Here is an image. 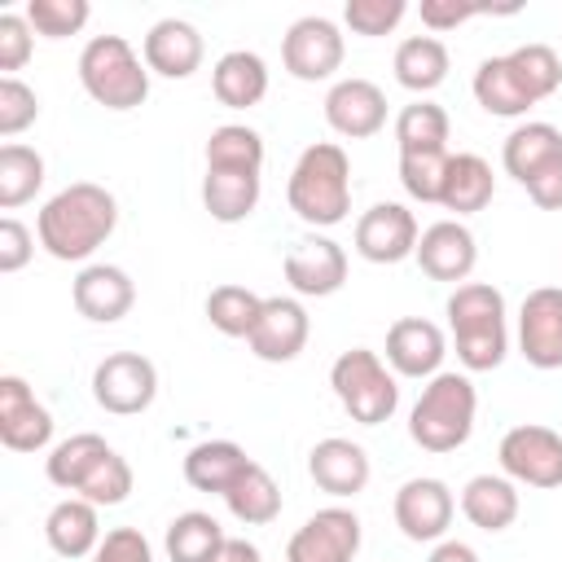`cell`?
Segmentation results:
<instances>
[{
  "label": "cell",
  "mask_w": 562,
  "mask_h": 562,
  "mask_svg": "<svg viewBox=\"0 0 562 562\" xmlns=\"http://www.w3.org/2000/svg\"><path fill=\"white\" fill-rule=\"evenodd\" d=\"M119 224V202L105 184H92V180H75L66 189H57L40 215H35V237L40 246L61 259V263H83L92 259L110 233Z\"/></svg>",
  "instance_id": "obj_1"
},
{
  "label": "cell",
  "mask_w": 562,
  "mask_h": 562,
  "mask_svg": "<svg viewBox=\"0 0 562 562\" xmlns=\"http://www.w3.org/2000/svg\"><path fill=\"white\" fill-rule=\"evenodd\" d=\"M290 211L312 228H334L351 215V158L334 140H316L299 154L285 180Z\"/></svg>",
  "instance_id": "obj_2"
},
{
  "label": "cell",
  "mask_w": 562,
  "mask_h": 562,
  "mask_svg": "<svg viewBox=\"0 0 562 562\" xmlns=\"http://www.w3.org/2000/svg\"><path fill=\"white\" fill-rule=\"evenodd\" d=\"M443 312H448L452 347H457V360L465 364V373H487L505 360L509 329H505V294L496 285H487V281L452 285Z\"/></svg>",
  "instance_id": "obj_3"
},
{
  "label": "cell",
  "mask_w": 562,
  "mask_h": 562,
  "mask_svg": "<svg viewBox=\"0 0 562 562\" xmlns=\"http://www.w3.org/2000/svg\"><path fill=\"white\" fill-rule=\"evenodd\" d=\"M474 413H479V391L470 373L443 369L422 386L408 413V439L422 452H457L474 430Z\"/></svg>",
  "instance_id": "obj_4"
},
{
  "label": "cell",
  "mask_w": 562,
  "mask_h": 562,
  "mask_svg": "<svg viewBox=\"0 0 562 562\" xmlns=\"http://www.w3.org/2000/svg\"><path fill=\"white\" fill-rule=\"evenodd\" d=\"M79 83L101 110H136L149 97V66L123 35H92L79 53Z\"/></svg>",
  "instance_id": "obj_5"
},
{
  "label": "cell",
  "mask_w": 562,
  "mask_h": 562,
  "mask_svg": "<svg viewBox=\"0 0 562 562\" xmlns=\"http://www.w3.org/2000/svg\"><path fill=\"white\" fill-rule=\"evenodd\" d=\"M329 386L342 404V413L360 426H382L391 422V413L400 408V386L391 364L369 351V347H351L329 364Z\"/></svg>",
  "instance_id": "obj_6"
},
{
  "label": "cell",
  "mask_w": 562,
  "mask_h": 562,
  "mask_svg": "<svg viewBox=\"0 0 562 562\" xmlns=\"http://www.w3.org/2000/svg\"><path fill=\"white\" fill-rule=\"evenodd\" d=\"M501 474L514 479V483H527V487H562V435L540 426V422H522V426H509L501 435Z\"/></svg>",
  "instance_id": "obj_7"
},
{
  "label": "cell",
  "mask_w": 562,
  "mask_h": 562,
  "mask_svg": "<svg viewBox=\"0 0 562 562\" xmlns=\"http://www.w3.org/2000/svg\"><path fill=\"white\" fill-rule=\"evenodd\" d=\"M158 395V369L140 351H110L92 369V400L114 417H136Z\"/></svg>",
  "instance_id": "obj_8"
},
{
  "label": "cell",
  "mask_w": 562,
  "mask_h": 562,
  "mask_svg": "<svg viewBox=\"0 0 562 562\" xmlns=\"http://www.w3.org/2000/svg\"><path fill=\"white\" fill-rule=\"evenodd\" d=\"M342 53H347V44H342L338 22H329L321 13H307V18L290 22V31L281 40V66L299 83L334 79V70L342 66Z\"/></svg>",
  "instance_id": "obj_9"
},
{
  "label": "cell",
  "mask_w": 562,
  "mask_h": 562,
  "mask_svg": "<svg viewBox=\"0 0 562 562\" xmlns=\"http://www.w3.org/2000/svg\"><path fill=\"white\" fill-rule=\"evenodd\" d=\"M391 514H395V527L413 540V544H439L452 527V514H457V496L443 479H430V474H417L408 483H400L395 501H391Z\"/></svg>",
  "instance_id": "obj_10"
},
{
  "label": "cell",
  "mask_w": 562,
  "mask_h": 562,
  "mask_svg": "<svg viewBox=\"0 0 562 562\" xmlns=\"http://www.w3.org/2000/svg\"><path fill=\"white\" fill-rule=\"evenodd\" d=\"M281 272H285V281H290L294 294H303V299H329L347 281V250L334 237L312 233V237L290 241V250L281 259Z\"/></svg>",
  "instance_id": "obj_11"
},
{
  "label": "cell",
  "mask_w": 562,
  "mask_h": 562,
  "mask_svg": "<svg viewBox=\"0 0 562 562\" xmlns=\"http://www.w3.org/2000/svg\"><path fill=\"white\" fill-rule=\"evenodd\" d=\"M360 553V518L347 505L316 509L285 544V562H351Z\"/></svg>",
  "instance_id": "obj_12"
},
{
  "label": "cell",
  "mask_w": 562,
  "mask_h": 562,
  "mask_svg": "<svg viewBox=\"0 0 562 562\" xmlns=\"http://www.w3.org/2000/svg\"><path fill=\"white\" fill-rule=\"evenodd\" d=\"M518 351L531 369H562V285H536L522 299Z\"/></svg>",
  "instance_id": "obj_13"
},
{
  "label": "cell",
  "mask_w": 562,
  "mask_h": 562,
  "mask_svg": "<svg viewBox=\"0 0 562 562\" xmlns=\"http://www.w3.org/2000/svg\"><path fill=\"white\" fill-rule=\"evenodd\" d=\"M417 215L400 202H373L356 220V255L369 263H404L417 250Z\"/></svg>",
  "instance_id": "obj_14"
},
{
  "label": "cell",
  "mask_w": 562,
  "mask_h": 562,
  "mask_svg": "<svg viewBox=\"0 0 562 562\" xmlns=\"http://www.w3.org/2000/svg\"><path fill=\"white\" fill-rule=\"evenodd\" d=\"M413 259H417V268L430 281L465 285L474 263H479V241H474V233L461 220H435L430 228H422Z\"/></svg>",
  "instance_id": "obj_15"
},
{
  "label": "cell",
  "mask_w": 562,
  "mask_h": 562,
  "mask_svg": "<svg viewBox=\"0 0 562 562\" xmlns=\"http://www.w3.org/2000/svg\"><path fill=\"white\" fill-rule=\"evenodd\" d=\"M325 123L347 140H369L386 127V92L373 79H338L325 92Z\"/></svg>",
  "instance_id": "obj_16"
},
{
  "label": "cell",
  "mask_w": 562,
  "mask_h": 562,
  "mask_svg": "<svg viewBox=\"0 0 562 562\" xmlns=\"http://www.w3.org/2000/svg\"><path fill=\"white\" fill-rule=\"evenodd\" d=\"M70 303L92 325H114L136 303V281L119 263H83L70 281Z\"/></svg>",
  "instance_id": "obj_17"
},
{
  "label": "cell",
  "mask_w": 562,
  "mask_h": 562,
  "mask_svg": "<svg viewBox=\"0 0 562 562\" xmlns=\"http://www.w3.org/2000/svg\"><path fill=\"white\" fill-rule=\"evenodd\" d=\"M307 334H312V321H307V307L299 299H263V312L246 338V347L263 360V364H290L303 347H307Z\"/></svg>",
  "instance_id": "obj_18"
},
{
  "label": "cell",
  "mask_w": 562,
  "mask_h": 562,
  "mask_svg": "<svg viewBox=\"0 0 562 562\" xmlns=\"http://www.w3.org/2000/svg\"><path fill=\"white\" fill-rule=\"evenodd\" d=\"M443 356H448V338L435 321L426 316H400L386 329V364L395 378H435L443 373Z\"/></svg>",
  "instance_id": "obj_19"
},
{
  "label": "cell",
  "mask_w": 562,
  "mask_h": 562,
  "mask_svg": "<svg viewBox=\"0 0 562 562\" xmlns=\"http://www.w3.org/2000/svg\"><path fill=\"white\" fill-rule=\"evenodd\" d=\"M53 439V413L35 400L26 378L4 373L0 378V443L9 452H40Z\"/></svg>",
  "instance_id": "obj_20"
},
{
  "label": "cell",
  "mask_w": 562,
  "mask_h": 562,
  "mask_svg": "<svg viewBox=\"0 0 562 562\" xmlns=\"http://www.w3.org/2000/svg\"><path fill=\"white\" fill-rule=\"evenodd\" d=\"M307 474H312V483H316L325 496L351 501V496H360V492L369 487L373 465H369V452H364L356 439L329 435V439L312 443V452H307Z\"/></svg>",
  "instance_id": "obj_21"
},
{
  "label": "cell",
  "mask_w": 562,
  "mask_h": 562,
  "mask_svg": "<svg viewBox=\"0 0 562 562\" xmlns=\"http://www.w3.org/2000/svg\"><path fill=\"white\" fill-rule=\"evenodd\" d=\"M202 31L184 18H162L145 31V44H140V57L149 66V75H162V79H189L198 66H202Z\"/></svg>",
  "instance_id": "obj_22"
},
{
  "label": "cell",
  "mask_w": 562,
  "mask_h": 562,
  "mask_svg": "<svg viewBox=\"0 0 562 562\" xmlns=\"http://www.w3.org/2000/svg\"><path fill=\"white\" fill-rule=\"evenodd\" d=\"M211 92L228 110H250L268 97V61L250 48H233L211 66Z\"/></svg>",
  "instance_id": "obj_23"
},
{
  "label": "cell",
  "mask_w": 562,
  "mask_h": 562,
  "mask_svg": "<svg viewBox=\"0 0 562 562\" xmlns=\"http://www.w3.org/2000/svg\"><path fill=\"white\" fill-rule=\"evenodd\" d=\"M461 514L470 527L496 536L505 527H514L518 518V483L505 479V474H474L465 487H461Z\"/></svg>",
  "instance_id": "obj_24"
},
{
  "label": "cell",
  "mask_w": 562,
  "mask_h": 562,
  "mask_svg": "<svg viewBox=\"0 0 562 562\" xmlns=\"http://www.w3.org/2000/svg\"><path fill=\"white\" fill-rule=\"evenodd\" d=\"M44 540L57 558H92L101 544V522H97V505L83 496H66L48 509L44 518Z\"/></svg>",
  "instance_id": "obj_25"
},
{
  "label": "cell",
  "mask_w": 562,
  "mask_h": 562,
  "mask_svg": "<svg viewBox=\"0 0 562 562\" xmlns=\"http://www.w3.org/2000/svg\"><path fill=\"white\" fill-rule=\"evenodd\" d=\"M246 465H250V457H246L241 443H233V439H202V443H193V448L184 452V483H189L193 492H215V496H224V492L241 479Z\"/></svg>",
  "instance_id": "obj_26"
},
{
  "label": "cell",
  "mask_w": 562,
  "mask_h": 562,
  "mask_svg": "<svg viewBox=\"0 0 562 562\" xmlns=\"http://www.w3.org/2000/svg\"><path fill=\"white\" fill-rule=\"evenodd\" d=\"M496 193V176L492 162L479 154H448V171H443V189H439V206L461 215H474L492 202Z\"/></svg>",
  "instance_id": "obj_27"
},
{
  "label": "cell",
  "mask_w": 562,
  "mask_h": 562,
  "mask_svg": "<svg viewBox=\"0 0 562 562\" xmlns=\"http://www.w3.org/2000/svg\"><path fill=\"white\" fill-rule=\"evenodd\" d=\"M553 158H562V132L553 127V123H544V119H527V123H518L509 136H505V145H501V167H505V176H514L518 184H527L544 162H553Z\"/></svg>",
  "instance_id": "obj_28"
},
{
  "label": "cell",
  "mask_w": 562,
  "mask_h": 562,
  "mask_svg": "<svg viewBox=\"0 0 562 562\" xmlns=\"http://www.w3.org/2000/svg\"><path fill=\"white\" fill-rule=\"evenodd\" d=\"M474 101L492 114V119H522L536 101L527 92V83L518 79V70L509 66V57H483L479 70H474Z\"/></svg>",
  "instance_id": "obj_29"
},
{
  "label": "cell",
  "mask_w": 562,
  "mask_h": 562,
  "mask_svg": "<svg viewBox=\"0 0 562 562\" xmlns=\"http://www.w3.org/2000/svg\"><path fill=\"white\" fill-rule=\"evenodd\" d=\"M448 66H452V57H448V44L439 35H408V40H400V48L391 57L400 88H408L417 97L435 92L448 79Z\"/></svg>",
  "instance_id": "obj_30"
},
{
  "label": "cell",
  "mask_w": 562,
  "mask_h": 562,
  "mask_svg": "<svg viewBox=\"0 0 562 562\" xmlns=\"http://www.w3.org/2000/svg\"><path fill=\"white\" fill-rule=\"evenodd\" d=\"M259 193H263L259 171H206L202 176V206L220 224L250 220L255 206H259Z\"/></svg>",
  "instance_id": "obj_31"
},
{
  "label": "cell",
  "mask_w": 562,
  "mask_h": 562,
  "mask_svg": "<svg viewBox=\"0 0 562 562\" xmlns=\"http://www.w3.org/2000/svg\"><path fill=\"white\" fill-rule=\"evenodd\" d=\"M110 452H114V448H110L101 435L79 430V435H70V439L53 443V452L44 457V474H48L53 487H61V492L75 496V492L88 483V474H92Z\"/></svg>",
  "instance_id": "obj_32"
},
{
  "label": "cell",
  "mask_w": 562,
  "mask_h": 562,
  "mask_svg": "<svg viewBox=\"0 0 562 562\" xmlns=\"http://www.w3.org/2000/svg\"><path fill=\"white\" fill-rule=\"evenodd\" d=\"M224 505H228V514H233L237 522H246V527H268V522L281 514V487H277V479H272L259 461H250V465L241 470V479L224 492Z\"/></svg>",
  "instance_id": "obj_33"
},
{
  "label": "cell",
  "mask_w": 562,
  "mask_h": 562,
  "mask_svg": "<svg viewBox=\"0 0 562 562\" xmlns=\"http://www.w3.org/2000/svg\"><path fill=\"white\" fill-rule=\"evenodd\" d=\"M224 540H228V536H224L220 518H211V514H202V509L176 514V518L167 522V536H162L171 562H211V558L224 549Z\"/></svg>",
  "instance_id": "obj_34"
},
{
  "label": "cell",
  "mask_w": 562,
  "mask_h": 562,
  "mask_svg": "<svg viewBox=\"0 0 562 562\" xmlns=\"http://www.w3.org/2000/svg\"><path fill=\"white\" fill-rule=\"evenodd\" d=\"M206 171H263V136L246 123H220L206 136Z\"/></svg>",
  "instance_id": "obj_35"
},
{
  "label": "cell",
  "mask_w": 562,
  "mask_h": 562,
  "mask_svg": "<svg viewBox=\"0 0 562 562\" xmlns=\"http://www.w3.org/2000/svg\"><path fill=\"white\" fill-rule=\"evenodd\" d=\"M44 184V154L31 145H0V206L18 211L22 202H31Z\"/></svg>",
  "instance_id": "obj_36"
},
{
  "label": "cell",
  "mask_w": 562,
  "mask_h": 562,
  "mask_svg": "<svg viewBox=\"0 0 562 562\" xmlns=\"http://www.w3.org/2000/svg\"><path fill=\"white\" fill-rule=\"evenodd\" d=\"M259 312H263V294H255L250 285L224 281V285H215V290L206 294V321H211L224 338H250Z\"/></svg>",
  "instance_id": "obj_37"
},
{
  "label": "cell",
  "mask_w": 562,
  "mask_h": 562,
  "mask_svg": "<svg viewBox=\"0 0 562 562\" xmlns=\"http://www.w3.org/2000/svg\"><path fill=\"white\" fill-rule=\"evenodd\" d=\"M448 132H452L448 110L426 101V97H417L413 105H404L395 114V145H400V154H408V149H448Z\"/></svg>",
  "instance_id": "obj_38"
},
{
  "label": "cell",
  "mask_w": 562,
  "mask_h": 562,
  "mask_svg": "<svg viewBox=\"0 0 562 562\" xmlns=\"http://www.w3.org/2000/svg\"><path fill=\"white\" fill-rule=\"evenodd\" d=\"M505 57H509V66L518 70V79L527 83V92H531L536 105L562 88V57H558L549 44H518V48L505 53Z\"/></svg>",
  "instance_id": "obj_39"
},
{
  "label": "cell",
  "mask_w": 562,
  "mask_h": 562,
  "mask_svg": "<svg viewBox=\"0 0 562 562\" xmlns=\"http://www.w3.org/2000/svg\"><path fill=\"white\" fill-rule=\"evenodd\" d=\"M26 22L35 35L44 40H66V35H79L92 18L88 0H26Z\"/></svg>",
  "instance_id": "obj_40"
},
{
  "label": "cell",
  "mask_w": 562,
  "mask_h": 562,
  "mask_svg": "<svg viewBox=\"0 0 562 562\" xmlns=\"http://www.w3.org/2000/svg\"><path fill=\"white\" fill-rule=\"evenodd\" d=\"M443 171H448V149H408V154H400V184L417 202L439 206Z\"/></svg>",
  "instance_id": "obj_41"
},
{
  "label": "cell",
  "mask_w": 562,
  "mask_h": 562,
  "mask_svg": "<svg viewBox=\"0 0 562 562\" xmlns=\"http://www.w3.org/2000/svg\"><path fill=\"white\" fill-rule=\"evenodd\" d=\"M404 13H408L404 0H347L342 4V22L364 40H378V35L395 31L404 22Z\"/></svg>",
  "instance_id": "obj_42"
},
{
  "label": "cell",
  "mask_w": 562,
  "mask_h": 562,
  "mask_svg": "<svg viewBox=\"0 0 562 562\" xmlns=\"http://www.w3.org/2000/svg\"><path fill=\"white\" fill-rule=\"evenodd\" d=\"M35 119H40V92H35L31 83H22L18 75H13V79H0V136L13 140V136H22Z\"/></svg>",
  "instance_id": "obj_43"
},
{
  "label": "cell",
  "mask_w": 562,
  "mask_h": 562,
  "mask_svg": "<svg viewBox=\"0 0 562 562\" xmlns=\"http://www.w3.org/2000/svg\"><path fill=\"white\" fill-rule=\"evenodd\" d=\"M75 496L92 501L97 509H101V505H123V501L132 496V465H127L119 452H110V457L88 474V483H83Z\"/></svg>",
  "instance_id": "obj_44"
},
{
  "label": "cell",
  "mask_w": 562,
  "mask_h": 562,
  "mask_svg": "<svg viewBox=\"0 0 562 562\" xmlns=\"http://www.w3.org/2000/svg\"><path fill=\"white\" fill-rule=\"evenodd\" d=\"M35 48V31L26 22V13H0V70L4 79H13V70H22L31 61Z\"/></svg>",
  "instance_id": "obj_45"
},
{
  "label": "cell",
  "mask_w": 562,
  "mask_h": 562,
  "mask_svg": "<svg viewBox=\"0 0 562 562\" xmlns=\"http://www.w3.org/2000/svg\"><path fill=\"white\" fill-rule=\"evenodd\" d=\"M422 26L426 31H452V26H461V22H470V18H479V13H501V9H492V4H479V0H422ZM505 13H514V9H505Z\"/></svg>",
  "instance_id": "obj_46"
},
{
  "label": "cell",
  "mask_w": 562,
  "mask_h": 562,
  "mask_svg": "<svg viewBox=\"0 0 562 562\" xmlns=\"http://www.w3.org/2000/svg\"><path fill=\"white\" fill-rule=\"evenodd\" d=\"M92 562H154V544L136 527H114L101 536Z\"/></svg>",
  "instance_id": "obj_47"
},
{
  "label": "cell",
  "mask_w": 562,
  "mask_h": 562,
  "mask_svg": "<svg viewBox=\"0 0 562 562\" xmlns=\"http://www.w3.org/2000/svg\"><path fill=\"white\" fill-rule=\"evenodd\" d=\"M31 255H35V233L22 220L4 215L0 220V272H22Z\"/></svg>",
  "instance_id": "obj_48"
},
{
  "label": "cell",
  "mask_w": 562,
  "mask_h": 562,
  "mask_svg": "<svg viewBox=\"0 0 562 562\" xmlns=\"http://www.w3.org/2000/svg\"><path fill=\"white\" fill-rule=\"evenodd\" d=\"M522 189H527V198H531L540 211H562V158L544 162Z\"/></svg>",
  "instance_id": "obj_49"
},
{
  "label": "cell",
  "mask_w": 562,
  "mask_h": 562,
  "mask_svg": "<svg viewBox=\"0 0 562 562\" xmlns=\"http://www.w3.org/2000/svg\"><path fill=\"white\" fill-rule=\"evenodd\" d=\"M211 562H263V553H259L250 540H241V536H228V540H224V549H220Z\"/></svg>",
  "instance_id": "obj_50"
},
{
  "label": "cell",
  "mask_w": 562,
  "mask_h": 562,
  "mask_svg": "<svg viewBox=\"0 0 562 562\" xmlns=\"http://www.w3.org/2000/svg\"><path fill=\"white\" fill-rule=\"evenodd\" d=\"M426 562H479V553H474L465 540H448V536H443V540L430 549Z\"/></svg>",
  "instance_id": "obj_51"
}]
</instances>
